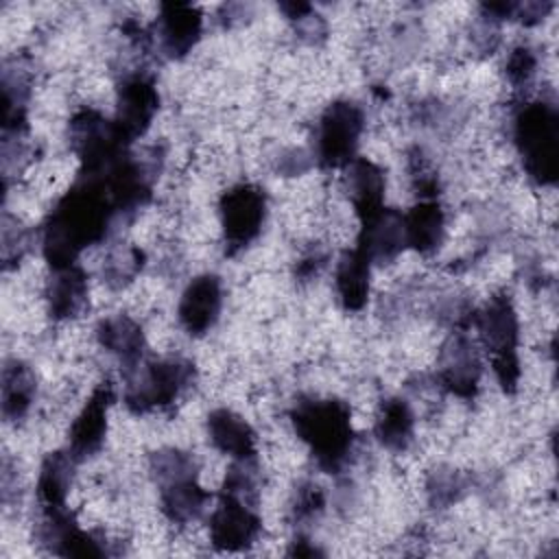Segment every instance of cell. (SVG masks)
I'll list each match as a JSON object with an SVG mask.
<instances>
[{
	"label": "cell",
	"instance_id": "cell-1",
	"mask_svg": "<svg viewBox=\"0 0 559 559\" xmlns=\"http://www.w3.org/2000/svg\"><path fill=\"white\" fill-rule=\"evenodd\" d=\"M111 207L105 183L96 177L59 201L44 231V253L55 271L74 266L79 251L105 236Z\"/></svg>",
	"mask_w": 559,
	"mask_h": 559
},
{
	"label": "cell",
	"instance_id": "cell-2",
	"mask_svg": "<svg viewBox=\"0 0 559 559\" xmlns=\"http://www.w3.org/2000/svg\"><path fill=\"white\" fill-rule=\"evenodd\" d=\"M297 435L312 448L314 456L328 469L343 463L352 443L349 411L336 400L301 402L295 411Z\"/></svg>",
	"mask_w": 559,
	"mask_h": 559
},
{
	"label": "cell",
	"instance_id": "cell-3",
	"mask_svg": "<svg viewBox=\"0 0 559 559\" xmlns=\"http://www.w3.org/2000/svg\"><path fill=\"white\" fill-rule=\"evenodd\" d=\"M515 142L528 175L539 183L557 177V116L546 103H528L515 118Z\"/></svg>",
	"mask_w": 559,
	"mask_h": 559
},
{
	"label": "cell",
	"instance_id": "cell-4",
	"mask_svg": "<svg viewBox=\"0 0 559 559\" xmlns=\"http://www.w3.org/2000/svg\"><path fill=\"white\" fill-rule=\"evenodd\" d=\"M480 336L491 352L493 371L504 389H513L520 378V362L515 354L518 345V319L507 297H491L478 317Z\"/></svg>",
	"mask_w": 559,
	"mask_h": 559
},
{
	"label": "cell",
	"instance_id": "cell-5",
	"mask_svg": "<svg viewBox=\"0 0 559 559\" xmlns=\"http://www.w3.org/2000/svg\"><path fill=\"white\" fill-rule=\"evenodd\" d=\"M362 131V111L347 100H338L325 109L317 131V157L323 166H347Z\"/></svg>",
	"mask_w": 559,
	"mask_h": 559
},
{
	"label": "cell",
	"instance_id": "cell-6",
	"mask_svg": "<svg viewBox=\"0 0 559 559\" xmlns=\"http://www.w3.org/2000/svg\"><path fill=\"white\" fill-rule=\"evenodd\" d=\"M264 194L253 186H236L221 201V221L225 240L231 249L249 245L264 223Z\"/></svg>",
	"mask_w": 559,
	"mask_h": 559
},
{
	"label": "cell",
	"instance_id": "cell-7",
	"mask_svg": "<svg viewBox=\"0 0 559 559\" xmlns=\"http://www.w3.org/2000/svg\"><path fill=\"white\" fill-rule=\"evenodd\" d=\"M190 365L181 360H159L151 362L140 380H135L127 391V402L135 411H146L153 406H164L177 400L183 386L190 382Z\"/></svg>",
	"mask_w": 559,
	"mask_h": 559
},
{
	"label": "cell",
	"instance_id": "cell-8",
	"mask_svg": "<svg viewBox=\"0 0 559 559\" xmlns=\"http://www.w3.org/2000/svg\"><path fill=\"white\" fill-rule=\"evenodd\" d=\"M260 533L258 515L247 507V500L225 493L210 518V537L223 550H240Z\"/></svg>",
	"mask_w": 559,
	"mask_h": 559
},
{
	"label": "cell",
	"instance_id": "cell-9",
	"mask_svg": "<svg viewBox=\"0 0 559 559\" xmlns=\"http://www.w3.org/2000/svg\"><path fill=\"white\" fill-rule=\"evenodd\" d=\"M157 109V92L146 76H131L122 83L118 96V118L116 129L124 142L144 133Z\"/></svg>",
	"mask_w": 559,
	"mask_h": 559
},
{
	"label": "cell",
	"instance_id": "cell-10",
	"mask_svg": "<svg viewBox=\"0 0 559 559\" xmlns=\"http://www.w3.org/2000/svg\"><path fill=\"white\" fill-rule=\"evenodd\" d=\"M221 310V282L214 275H201L188 284L179 301V321L190 334L207 332Z\"/></svg>",
	"mask_w": 559,
	"mask_h": 559
},
{
	"label": "cell",
	"instance_id": "cell-11",
	"mask_svg": "<svg viewBox=\"0 0 559 559\" xmlns=\"http://www.w3.org/2000/svg\"><path fill=\"white\" fill-rule=\"evenodd\" d=\"M109 395V386L96 389L90 402L76 415L70 430V452L74 459H85L100 448L107 432Z\"/></svg>",
	"mask_w": 559,
	"mask_h": 559
},
{
	"label": "cell",
	"instance_id": "cell-12",
	"mask_svg": "<svg viewBox=\"0 0 559 559\" xmlns=\"http://www.w3.org/2000/svg\"><path fill=\"white\" fill-rule=\"evenodd\" d=\"M347 194L360 221L376 216L384 199V177L382 170L369 159H352L347 164Z\"/></svg>",
	"mask_w": 559,
	"mask_h": 559
},
{
	"label": "cell",
	"instance_id": "cell-13",
	"mask_svg": "<svg viewBox=\"0 0 559 559\" xmlns=\"http://www.w3.org/2000/svg\"><path fill=\"white\" fill-rule=\"evenodd\" d=\"M480 378V360L467 338H454L441 358L443 384L461 397L474 395Z\"/></svg>",
	"mask_w": 559,
	"mask_h": 559
},
{
	"label": "cell",
	"instance_id": "cell-14",
	"mask_svg": "<svg viewBox=\"0 0 559 559\" xmlns=\"http://www.w3.org/2000/svg\"><path fill=\"white\" fill-rule=\"evenodd\" d=\"M207 432L212 443L238 461H251L255 454V435L251 426L234 411L221 408L207 417Z\"/></svg>",
	"mask_w": 559,
	"mask_h": 559
},
{
	"label": "cell",
	"instance_id": "cell-15",
	"mask_svg": "<svg viewBox=\"0 0 559 559\" xmlns=\"http://www.w3.org/2000/svg\"><path fill=\"white\" fill-rule=\"evenodd\" d=\"M201 31V15L190 4H162L159 37L170 57L186 55Z\"/></svg>",
	"mask_w": 559,
	"mask_h": 559
},
{
	"label": "cell",
	"instance_id": "cell-16",
	"mask_svg": "<svg viewBox=\"0 0 559 559\" xmlns=\"http://www.w3.org/2000/svg\"><path fill=\"white\" fill-rule=\"evenodd\" d=\"M402 221L408 247L417 249L419 253H428L441 245L445 218L443 210L435 201L417 203L406 216H402Z\"/></svg>",
	"mask_w": 559,
	"mask_h": 559
},
{
	"label": "cell",
	"instance_id": "cell-17",
	"mask_svg": "<svg viewBox=\"0 0 559 559\" xmlns=\"http://www.w3.org/2000/svg\"><path fill=\"white\" fill-rule=\"evenodd\" d=\"M369 264L371 260L356 247L347 251L336 266V295L347 310L365 306L369 295Z\"/></svg>",
	"mask_w": 559,
	"mask_h": 559
},
{
	"label": "cell",
	"instance_id": "cell-18",
	"mask_svg": "<svg viewBox=\"0 0 559 559\" xmlns=\"http://www.w3.org/2000/svg\"><path fill=\"white\" fill-rule=\"evenodd\" d=\"M162 487V509L164 513L179 524L192 522L205 507L207 493L194 483V476L168 480Z\"/></svg>",
	"mask_w": 559,
	"mask_h": 559
},
{
	"label": "cell",
	"instance_id": "cell-19",
	"mask_svg": "<svg viewBox=\"0 0 559 559\" xmlns=\"http://www.w3.org/2000/svg\"><path fill=\"white\" fill-rule=\"evenodd\" d=\"M98 341L107 352L120 356L124 362H135L142 356L144 347L140 325L124 314L105 319L98 325Z\"/></svg>",
	"mask_w": 559,
	"mask_h": 559
},
{
	"label": "cell",
	"instance_id": "cell-20",
	"mask_svg": "<svg viewBox=\"0 0 559 559\" xmlns=\"http://www.w3.org/2000/svg\"><path fill=\"white\" fill-rule=\"evenodd\" d=\"M87 295V284L85 275L76 266L59 269L57 277L50 282L48 288V301H50V312L57 319H68L79 312Z\"/></svg>",
	"mask_w": 559,
	"mask_h": 559
},
{
	"label": "cell",
	"instance_id": "cell-21",
	"mask_svg": "<svg viewBox=\"0 0 559 559\" xmlns=\"http://www.w3.org/2000/svg\"><path fill=\"white\" fill-rule=\"evenodd\" d=\"M72 454H61L55 452L50 454L39 472V483H37V493L39 500L46 509H61L70 489L72 480Z\"/></svg>",
	"mask_w": 559,
	"mask_h": 559
},
{
	"label": "cell",
	"instance_id": "cell-22",
	"mask_svg": "<svg viewBox=\"0 0 559 559\" xmlns=\"http://www.w3.org/2000/svg\"><path fill=\"white\" fill-rule=\"evenodd\" d=\"M35 395V378L28 367L13 362L2 371V413L7 419L22 417Z\"/></svg>",
	"mask_w": 559,
	"mask_h": 559
},
{
	"label": "cell",
	"instance_id": "cell-23",
	"mask_svg": "<svg viewBox=\"0 0 559 559\" xmlns=\"http://www.w3.org/2000/svg\"><path fill=\"white\" fill-rule=\"evenodd\" d=\"M378 439L391 450H404L413 435V413L404 400H389L376 419Z\"/></svg>",
	"mask_w": 559,
	"mask_h": 559
},
{
	"label": "cell",
	"instance_id": "cell-24",
	"mask_svg": "<svg viewBox=\"0 0 559 559\" xmlns=\"http://www.w3.org/2000/svg\"><path fill=\"white\" fill-rule=\"evenodd\" d=\"M535 55L526 48V46H520L515 48L511 55H509V61H507V76L513 85H522L526 83L533 72H535Z\"/></svg>",
	"mask_w": 559,
	"mask_h": 559
}]
</instances>
